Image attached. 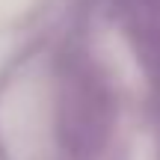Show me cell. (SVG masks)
Masks as SVG:
<instances>
[{
  "label": "cell",
  "mask_w": 160,
  "mask_h": 160,
  "mask_svg": "<svg viewBox=\"0 0 160 160\" xmlns=\"http://www.w3.org/2000/svg\"><path fill=\"white\" fill-rule=\"evenodd\" d=\"M128 12L142 51L160 65V0H128Z\"/></svg>",
  "instance_id": "obj_2"
},
{
  "label": "cell",
  "mask_w": 160,
  "mask_h": 160,
  "mask_svg": "<svg viewBox=\"0 0 160 160\" xmlns=\"http://www.w3.org/2000/svg\"><path fill=\"white\" fill-rule=\"evenodd\" d=\"M113 128V98L92 65L71 62L59 74L57 133L62 148L77 160H89L104 148Z\"/></svg>",
  "instance_id": "obj_1"
}]
</instances>
